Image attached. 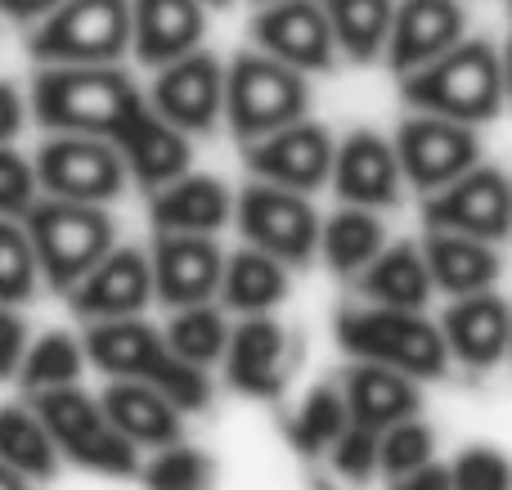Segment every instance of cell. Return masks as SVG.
<instances>
[{
	"label": "cell",
	"mask_w": 512,
	"mask_h": 490,
	"mask_svg": "<svg viewBox=\"0 0 512 490\" xmlns=\"http://www.w3.org/2000/svg\"><path fill=\"white\" fill-rule=\"evenodd\" d=\"M27 108L45 131L104 135L117 144L144 108V90L122 63H41Z\"/></svg>",
	"instance_id": "obj_1"
},
{
	"label": "cell",
	"mask_w": 512,
	"mask_h": 490,
	"mask_svg": "<svg viewBox=\"0 0 512 490\" xmlns=\"http://www.w3.org/2000/svg\"><path fill=\"white\" fill-rule=\"evenodd\" d=\"M400 99L409 113H436L450 122L486 126L508 108L499 45L486 36H463L432 63L400 77Z\"/></svg>",
	"instance_id": "obj_2"
},
{
	"label": "cell",
	"mask_w": 512,
	"mask_h": 490,
	"mask_svg": "<svg viewBox=\"0 0 512 490\" xmlns=\"http://www.w3.org/2000/svg\"><path fill=\"white\" fill-rule=\"evenodd\" d=\"M86 356L95 360L104 374L135 378V383H149V387H158V392H167L185 414L212 405V378H207V369L180 360L176 351H171L167 333L144 324L140 315L90 324Z\"/></svg>",
	"instance_id": "obj_3"
},
{
	"label": "cell",
	"mask_w": 512,
	"mask_h": 490,
	"mask_svg": "<svg viewBox=\"0 0 512 490\" xmlns=\"http://www.w3.org/2000/svg\"><path fill=\"white\" fill-rule=\"evenodd\" d=\"M23 230L32 239L41 279L54 293H72L113 252V216L99 203H72V198L41 194L23 212Z\"/></svg>",
	"instance_id": "obj_4"
},
{
	"label": "cell",
	"mask_w": 512,
	"mask_h": 490,
	"mask_svg": "<svg viewBox=\"0 0 512 490\" xmlns=\"http://www.w3.org/2000/svg\"><path fill=\"white\" fill-rule=\"evenodd\" d=\"M337 342L355 360L391 365L409 378H441L450 369V347L441 338V324L427 320L423 311L405 306H351L337 315Z\"/></svg>",
	"instance_id": "obj_5"
},
{
	"label": "cell",
	"mask_w": 512,
	"mask_h": 490,
	"mask_svg": "<svg viewBox=\"0 0 512 490\" xmlns=\"http://www.w3.org/2000/svg\"><path fill=\"white\" fill-rule=\"evenodd\" d=\"M310 117V77L265 50H243L225 63V122L243 144Z\"/></svg>",
	"instance_id": "obj_6"
},
{
	"label": "cell",
	"mask_w": 512,
	"mask_h": 490,
	"mask_svg": "<svg viewBox=\"0 0 512 490\" xmlns=\"http://www.w3.org/2000/svg\"><path fill=\"white\" fill-rule=\"evenodd\" d=\"M36 63H122L131 54V0H59L27 23Z\"/></svg>",
	"instance_id": "obj_7"
},
{
	"label": "cell",
	"mask_w": 512,
	"mask_h": 490,
	"mask_svg": "<svg viewBox=\"0 0 512 490\" xmlns=\"http://www.w3.org/2000/svg\"><path fill=\"white\" fill-rule=\"evenodd\" d=\"M32 410L50 428L59 455H68L77 468L104 477H135L140 473V446L117 432V423L104 414V405L77 383L50 387V392L32 396Z\"/></svg>",
	"instance_id": "obj_8"
},
{
	"label": "cell",
	"mask_w": 512,
	"mask_h": 490,
	"mask_svg": "<svg viewBox=\"0 0 512 490\" xmlns=\"http://www.w3.org/2000/svg\"><path fill=\"white\" fill-rule=\"evenodd\" d=\"M32 167H36V185L50 198H72V203H99V207L122 198L126 180H131L117 144L104 140V135L54 131L36 149Z\"/></svg>",
	"instance_id": "obj_9"
},
{
	"label": "cell",
	"mask_w": 512,
	"mask_h": 490,
	"mask_svg": "<svg viewBox=\"0 0 512 490\" xmlns=\"http://www.w3.org/2000/svg\"><path fill=\"white\" fill-rule=\"evenodd\" d=\"M234 221L252 248L279 257L283 266H306L319 252V225L324 221H319L315 203L297 189L252 180L234 203Z\"/></svg>",
	"instance_id": "obj_10"
},
{
	"label": "cell",
	"mask_w": 512,
	"mask_h": 490,
	"mask_svg": "<svg viewBox=\"0 0 512 490\" xmlns=\"http://www.w3.org/2000/svg\"><path fill=\"white\" fill-rule=\"evenodd\" d=\"M396 144L405 185H414L418 194H436L441 185L459 180L468 167L481 162V135L468 122H450L436 113H409L391 135Z\"/></svg>",
	"instance_id": "obj_11"
},
{
	"label": "cell",
	"mask_w": 512,
	"mask_h": 490,
	"mask_svg": "<svg viewBox=\"0 0 512 490\" xmlns=\"http://www.w3.org/2000/svg\"><path fill=\"white\" fill-rule=\"evenodd\" d=\"M427 230H459L472 239L499 243L512 234V180L490 162L468 167L459 180L441 185L423 203Z\"/></svg>",
	"instance_id": "obj_12"
},
{
	"label": "cell",
	"mask_w": 512,
	"mask_h": 490,
	"mask_svg": "<svg viewBox=\"0 0 512 490\" xmlns=\"http://www.w3.org/2000/svg\"><path fill=\"white\" fill-rule=\"evenodd\" d=\"M333 131L324 122H288L279 131L261 135V140L243 144V162H248L252 180H265V185H283L297 189V194H315L319 185H328L333 176Z\"/></svg>",
	"instance_id": "obj_13"
},
{
	"label": "cell",
	"mask_w": 512,
	"mask_h": 490,
	"mask_svg": "<svg viewBox=\"0 0 512 490\" xmlns=\"http://www.w3.org/2000/svg\"><path fill=\"white\" fill-rule=\"evenodd\" d=\"M252 45L274 54L279 63L306 72H333L337 68V41L328 14L319 0H265L252 14Z\"/></svg>",
	"instance_id": "obj_14"
},
{
	"label": "cell",
	"mask_w": 512,
	"mask_h": 490,
	"mask_svg": "<svg viewBox=\"0 0 512 490\" xmlns=\"http://www.w3.org/2000/svg\"><path fill=\"white\" fill-rule=\"evenodd\" d=\"M153 72L158 77L149 86V104L171 126H180L189 135H203L216 122H225V63L212 50L198 45V50L180 54V59L162 63Z\"/></svg>",
	"instance_id": "obj_15"
},
{
	"label": "cell",
	"mask_w": 512,
	"mask_h": 490,
	"mask_svg": "<svg viewBox=\"0 0 512 490\" xmlns=\"http://www.w3.org/2000/svg\"><path fill=\"white\" fill-rule=\"evenodd\" d=\"M301 347L270 311L248 315L239 329H230V347H225V374L230 387L256 401H274L288 387L292 365H297Z\"/></svg>",
	"instance_id": "obj_16"
},
{
	"label": "cell",
	"mask_w": 512,
	"mask_h": 490,
	"mask_svg": "<svg viewBox=\"0 0 512 490\" xmlns=\"http://www.w3.org/2000/svg\"><path fill=\"white\" fill-rule=\"evenodd\" d=\"M149 266H153V297L176 311V306L212 302V297L221 293L225 252H221V243H216V234L158 230Z\"/></svg>",
	"instance_id": "obj_17"
},
{
	"label": "cell",
	"mask_w": 512,
	"mask_h": 490,
	"mask_svg": "<svg viewBox=\"0 0 512 490\" xmlns=\"http://www.w3.org/2000/svg\"><path fill=\"white\" fill-rule=\"evenodd\" d=\"M328 185L337 189L342 203H355V207H396L400 194H405V171H400V158H396V144L387 135L369 131V126H355L337 140L333 149V176Z\"/></svg>",
	"instance_id": "obj_18"
},
{
	"label": "cell",
	"mask_w": 512,
	"mask_h": 490,
	"mask_svg": "<svg viewBox=\"0 0 512 490\" xmlns=\"http://www.w3.org/2000/svg\"><path fill=\"white\" fill-rule=\"evenodd\" d=\"M468 36V9L463 0H396V18H391V36L382 63L396 77L432 63L450 45Z\"/></svg>",
	"instance_id": "obj_19"
},
{
	"label": "cell",
	"mask_w": 512,
	"mask_h": 490,
	"mask_svg": "<svg viewBox=\"0 0 512 490\" xmlns=\"http://www.w3.org/2000/svg\"><path fill=\"white\" fill-rule=\"evenodd\" d=\"M72 311L81 320L99 324V320H126V315H140L153 302V266L149 252L140 248H117L81 279L68 293Z\"/></svg>",
	"instance_id": "obj_20"
},
{
	"label": "cell",
	"mask_w": 512,
	"mask_h": 490,
	"mask_svg": "<svg viewBox=\"0 0 512 490\" xmlns=\"http://www.w3.org/2000/svg\"><path fill=\"white\" fill-rule=\"evenodd\" d=\"M436 324H441V338H445V347H450V360H459L472 374H486V369H495L499 360L508 356L512 306L495 288L454 297Z\"/></svg>",
	"instance_id": "obj_21"
},
{
	"label": "cell",
	"mask_w": 512,
	"mask_h": 490,
	"mask_svg": "<svg viewBox=\"0 0 512 490\" xmlns=\"http://www.w3.org/2000/svg\"><path fill=\"white\" fill-rule=\"evenodd\" d=\"M207 36L203 0H131V54L144 68L198 50Z\"/></svg>",
	"instance_id": "obj_22"
},
{
	"label": "cell",
	"mask_w": 512,
	"mask_h": 490,
	"mask_svg": "<svg viewBox=\"0 0 512 490\" xmlns=\"http://www.w3.org/2000/svg\"><path fill=\"white\" fill-rule=\"evenodd\" d=\"M117 153H122L131 180H140L144 189H162L167 180L185 176L189 162H194V144H189V131L171 126L162 113H153L149 95H144V108L131 117L122 135H117Z\"/></svg>",
	"instance_id": "obj_23"
},
{
	"label": "cell",
	"mask_w": 512,
	"mask_h": 490,
	"mask_svg": "<svg viewBox=\"0 0 512 490\" xmlns=\"http://www.w3.org/2000/svg\"><path fill=\"white\" fill-rule=\"evenodd\" d=\"M342 396L351 405V423L373 432H387L391 423L414 419L423 410V387L418 378L400 374L391 365H373V360H355L342 374Z\"/></svg>",
	"instance_id": "obj_24"
},
{
	"label": "cell",
	"mask_w": 512,
	"mask_h": 490,
	"mask_svg": "<svg viewBox=\"0 0 512 490\" xmlns=\"http://www.w3.org/2000/svg\"><path fill=\"white\" fill-rule=\"evenodd\" d=\"M99 405H104V414L117 423V432H122L126 441H135V446L162 450L185 437V410H180L167 392H158V387H149V383L113 378V383L104 387V396H99Z\"/></svg>",
	"instance_id": "obj_25"
},
{
	"label": "cell",
	"mask_w": 512,
	"mask_h": 490,
	"mask_svg": "<svg viewBox=\"0 0 512 490\" xmlns=\"http://www.w3.org/2000/svg\"><path fill=\"white\" fill-rule=\"evenodd\" d=\"M149 216L158 230H180V234H216L234 216V194L221 176L207 171H185V176L167 180L153 189Z\"/></svg>",
	"instance_id": "obj_26"
},
{
	"label": "cell",
	"mask_w": 512,
	"mask_h": 490,
	"mask_svg": "<svg viewBox=\"0 0 512 490\" xmlns=\"http://www.w3.org/2000/svg\"><path fill=\"white\" fill-rule=\"evenodd\" d=\"M423 257H427V270H432L436 293H450V297L495 288L499 270H504L495 243L472 239V234H459V230H432L423 243Z\"/></svg>",
	"instance_id": "obj_27"
},
{
	"label": "cell",
	"mask_w": 512,
	"mask_h": 490,
	"mask_svg": "<svg viewBox=\"0 0 512 490\" xmlns=\"http://www.w3.org/2000/svg\"><path fill=\"white\" fill-rule=\"evenodd\" d=\"M436 284L427 270L423 243H391L382 248L369 266L360 270V297L378 306H405V311H423L432 302Z\"/></svg>",
	"instance_id": "obj_28"
},
{
	"label": "cell",
	"mask_w": 512,
	"mask_h": 490,
	"mask_svg": "<svg viewBox=\"0 0 512 490\" xmlns=\"http://www.w3.org/2000/svg\"><path fill=\"white\" fill-rule=\"evenodd\" d=\"M288 297V266L279 257L261 248H239L234 257H225V275H221V302L225 311L239 315H265Z\"/></svg>",
	"instance_id": "obj_29"
},
{
	"label": "cell",
	"mask_w": 512,
	"mask_h": 490,
	"mask_svg": "<svg viewBox=\"0 0 512 490\" xmlns=\"http://www.w3.org/2000/svg\"><path fill=\"white\" fill-rule=\"evenodd\" d=\"M333 27L337 54L346 63H373L382 59L396 18V0H319Z\"/></svg>",
	"instance_id": "obj_30"
},
{
	"label": "cell",
	"mask_w": 512,
	"mask_h": 490,
	"mask_svg": "<svg viewBox=\"0 0 512 490\" xmlns=\"http://www.w3.org/2000/svg\"><path fill=\"white\" fill-rule=\"evenodd\" d=\"M382 248H387V225L378 221L373 207L346 203L342 212H333L319 225V252L337 275H360Z\"/></svg>",
	"instance_id": "obj_31"
},
{
	"label": "cell",
	"mask_w": 512,
	"mask_h": 490,
	"mask_svg": "<svg viewBox=\"0 0 512 490\" xmlns=\"http://www.w3.org/2000/svg\"><path fill=\"white\" fill-rule=\"evenodd\" d=\"M0 459L32 482H50L59 473V446L41 414L23 405H0Z\"/></svg>",
	"instance_id": "obj_32"
},
{
	"label": "cell",
	"mask_w": 512,
	"mask_h": 490,
	"mask_svg": "<svg viewBox=\"0 0 512 490\" xmlns=\"http://www.w3.org/2000/svg\"><path fill=\"white\" fill-rule=\"evenodd\" d=\"M351 428V405L342 396V383H319L301 401V410L288 419V446L301 459H324L342 432Z\"/></svg>",
	"instance_id": "obj_33"
},
{
	"label": "cell",
	"mask_w": 512,
	"mask_h": 490,
	"mask_svg": "<svg viewBox=\"0 0 512 490\" xmlns=\"http://www.w3.org/2000/svg\"><path fill=\"white\" fill-rule=\"evenodd\" d=\"M167 342L180 360L207 369L216 360H225V347H230V324H225V311L212 302H194V306H176L167 324Z\"/></svg>",
	"instance_id": "obj_34"
},
{
	"label": "cell",
	"mask_w": 512,
	"mask_h": 490,
	"mask_svg": "<svg viewBox=\"0 0 512 490\" xmlns=\"http://www.w3.org/2000/svg\"><path fill=\"white\" fill-rule=\"evenodd\" d=\"M81 365H86V347L68 333H45L36 347H27L23 365H18V378H23L27 392H50V387H68L81 378Z\"/></svg>",
	"instance_id": "obj_35"
},
{
	"label": "cell",
	"mask_w": 512,
	"mask_h": 490,
	"mask_svg": "<svg viewBox=\"0 0 512 490\" xmlns=\"http://www.w3.org/2000/svg\"><path fill=\"white\" fill-rule=\"evenodd\" d=\"M36 284H41V266L23 230V216H0V306L32 302Z\"/></svg>",
	"instance_id": "obj_36"
},
{
	"label": "cell",
	"mask_w": 512,
	"mask_h": 490,
	"mask_svg": "<svg viewBox=\"0 0 512 490\" xmlns=\"http://www.w3.org/2000/svg\"><path fill=\"white\" fill-rule=\"evenodd\" d=\"M140 477H144V490H216L212 455L185 446V441L162 446L158 455L140 468Z\"/></svg>",
	"instance_id": "obj_37"
},
{
	"label": "cell",
	"mask_w": 512,
	"mask_h": 490,
	"mask_svg": "<svg viewBox=\"0 0 512 490\" xmlns=\"http://www.w3.org/2000/svg\"><path fill=\"white\" fill-rule=\"evenodd\" d=\"M436 455V432L427 428L423 419H400L391 423L387 432H378V468L387 477H400V473H414V468L432 464Z\"/></svg>",
	"instance_id": "obj_38"
},
{
	"label": "cell",
	"mask_w": 512,
	"mask_h": 490,
	"mask_svg": "<svg viewBox=\"0 0 512 490\" xmlns=\"http://www.w3.org/2000/svg\"><path fill=\"white\" fill-rule=\"evenodd\" d=\"M454 490H512V459L495 446H468L450 464Z\"/></svg>",
	"instance_id": "obj_39"
},
{
	"label": "cell",
	"mask_w": 512,
	"mask_h": 490,
	"mask_svg": "<svg viewBox=\"0 0 512 490\" xmlns=\"http://www.w3.org/2000/svg\"><path fill=\"white\" fill-rule=\"evenodd\" d=\"M324 459L333 464V473L342 477V482L364 486L373 473H378V432H373V428H360V423H351V428H346L342 437L328 446Z\"/></svg>",
	"instance_id": "obj_40"
},
{
	"label": "cell",
	"mask_w": 512,
	"mask_h": 490,
	"mask_svg": "<svg viewBox=\"0 0 512 490\" xmlns=\"http://www.w3.org/2000/svg\"><path fill=\"white\" fill-rule=\"evenodd\" d=\"M36 198H41L36 167L14 144H0V216H23Z\"/></svg>",
	"instance_id": "obj_41"
},
{
	"label": "cell",
	"mask_w": 512,
	"mask_h": 490,
	"mask_svg": "<svg viewBox=\"0 0 512 490\" xmlns=\"http://www.w3.org/2000/svg\"><path fill=\"white\" fill-rule=\"evenodd\" d=\"M27 356V320L18 315V306H0V383L18 374Z\"/></svg>",
	"instance_id": "obj_42"
},
{
	"label": "cell",
	"mask_w": 512,
	"mask_h": 490,
	"mask_svg": "<svg viewBox=\"0 0 512 490\" xmlns=\"http://www.w3.org/2000/svg\"><path fill=\"white\" fill-rule=\"evenodd\" d=\"M27 126V99L14 81H0V144H14Z\"/></svg>",
	"instance_id": "obj_43"
},
{
	"label": "cell",
	"mask_w": 512,
	"mask_h": 490,
	"mask_svg": "<svg viewBox=\"0 0 512 490\" xmlns=\"http://www.w3.org/2000/svg\"><path fill=\"white\" fill-rule=\"evenodd\" d=\"M391 490H454L450 486V464H423L414 468V473H400L391 477Z\"/></svg>",
	"instance_id": "obj_44"
},
{
	"label": "cell",
	"mask_w": 512,
	"mask_h": 490,
	"mask_svg": "<svg viewBox=\"0 0 512 490\" xmlns=\"http://www.w3.org/2000/svg\"><path fill=\"white\" fill-rule=\"evenodd\" d=\"M59 0H0V14L5 18H18V23H32V18H41L45 9H54Z\"/></svg>",
	"instance_id": "obj_45"
},
{
	"label": "cell",
	"mask_w": 512,
	"mask_h": 490,
	"mask_svg": "<svg viewBox=\"0 0 512 490\" xmlns=\"http://www.w3.org/2000/svg\"><path fill=\"white\" fill-rule=\"evenodd\" d=\"M0 490H32V477H23L18 468H9L5 459H0Z\"/></svg>",
	"instance_id": "obj_46"
},
{
	"label": "cell",
	"mask_w": 512,
	"mask_h": 490,
	"mask_svg": "<svg viewBox=\"0 0 512 490\" xmlns=\"http://www.w3.org/2000/svg\"><path fill=\"white\" fill-rule=\"evenodd\" d=\"M499 63H504V95H508V108H512V32H508V41L499 45Z\"/></svg>",
	"instance_id": "obj_47"
},
{
	"label": "cell",
	"mask_w": 512,
	"mask_h": 490,
	"mask_svg": "<svg viewBox=\"0 0 512 490\" xmlns=\"http://www.w3.org/2000/svg\"><path fill=\"white\" fill-rule=\"evenodd\" d=\"M207 9H225V5H234V0H203Z\"/></svg>",
	"instance_id": "obj_48"
},
{
	"label": "cell",
	"mask_w": 512,
	"mask_h": 490,
	"mask_svg": "<svg viewBox=\"0 0 512 490\" xmlns=\"http://www.w3.org/2000/svg\"><path fill=\"white\" fill-rule=\"evenodd\" d=\"M508 356H512V324H508Z\"/></svg>",
	"instance_id": "obj_49"
},
{
	"label": "cell",
	"mask_w": 512,
	"mask_h": 490,
	"mask_svg": "<svg viewBox=\"0 0 512 490\" xmlns=\"http://www.w3.org/2000/svg\"><path fill=\"white\" fill-rule=\"evenodd\" d=\"M256 5H265V0H256Z\"/></svg>",
	"instance_id": "obj_50"
},
{
	"label": "cell",
	"mask_w": 512,
	"mask_h": 490,
	"mask_svg": "<svg viewBox=\"0 0 512 490\" xmlns=\"http://www.w3.org/2000/svg\"><path fill=\"white\" fill-rule=\"evenodd\" d=\"M508 9H512V0H508Z\"/></svg>",
	"instance_id": "obj_51"
}]
</instances>
